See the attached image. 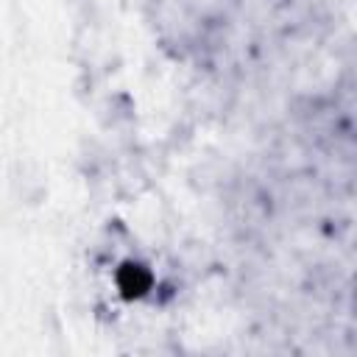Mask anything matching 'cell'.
<instances>
[{
	"label": "cell",
	"instance_id": "obj_1",
	"mask_svg": "<svg viewBox=\"0 0 357 357\" xmlns=\"http://www.w3.org/2000/svg\"><path fill=\"white\" fill-rule=\"evenodd\" d=\"M114 284H117V290H120L123 298H142L153 287V273L142 262L126 259L114 271Z\"/></svg>",
	"mask_w": 357,
	"mask_h": 357
}]
</instances>
